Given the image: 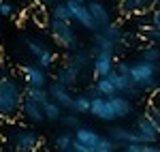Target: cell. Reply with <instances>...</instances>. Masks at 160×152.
I'll return each instance as SVG.
<instances>
[{"instance_id": "e0dca14e", "label": "cell", "mask_w": 160, "mask_h": 152, "mask_svg": "<svg viewBox=\"0 0 160 152\" xmlns=\"http://www.w3.org/2000/svg\"><path fill=\"white\" fill-rule=\"evenodd\" d=\"M100 137H102V135H100V133H96L94 128H90V127H79L77 131H75V139L81 141L83 146H88L92 152H94V148L98 146Z\"/></svg>"}, {"instance_id": "4dcf8cb0", "label": "cell", "mask_w": 160, "mask_h": 152, "mask_svg": "<svg viewBox=\"0 0 160 152\" xmlns=\"http://www.w3.org/2000/svg\"><path fill=\"white\" fill-rule=\"evenodd\" d=\"M60 122L64 124V127H68V128H75V131L81 127V124H79V118H77L75 114H64L60 118Z\"/></svg>"}, {"instance_id": "d590c367", "label": "cell", "mask_w": 160, "mask_h": 152, "mask_svg": "<svg viewBox=\"0 0 160 152\" xmlns=\"http://www.w3.org/2000/svg\"><path fill=\"white\" fill-rule=\"evenodd\" d=\"M115 71H118L120 75H128V77H130V64H128V62H118Z\"/></svg>"}, {"instance_id": "5b68a950", "label": "cell", "mask_w": 160, "mask_h": 152, "mask_svg": "<svg viewBox=\"0 0 160 152\" xmlns=\"http://www.w3.org/2000/svg\"><path fill=\"white\" fill-rule=\"evenodd\" d=\"M24 43H26V47H28V51L32 54V58L37 60V66H41L43 71L45 69L49 71L53 60H56V54L47 47V43H43L38 39H24Z\"/></svg>"}, {"instance_id": "f35d334b", "label": "cell", "mask_w": 160, "mask_h": 152, "mask_svg": "<svg viewBox=\"0 0 160 152\" xmlns=\"http://www.w3.org/2000/svg\"><path fill=\"white\" fill-rule=\"evenodd\" d=\"M143 152H160V148H156V146H143Z\"/></svg>"}, {"instance_id": "836d02e7", "label": "cell", "mask_w": 160, "mask_h": 152, "mask_svg": "<svg viewBox=\"0 0 160 152\" xmlns=\"http://www.w3.org/2000/svg\"><path fill=\"white\" fill-rule=\"evenodd\" d=\"M149 26L156 28V30H160V7H156V9L152 11V15H149Z\"/></svg>"}, {"instance_id": "7c38bea8", "label": "cell", "mask_w": 160, "mask_h": 152, "mask_svg": "<svg viewBox=\"0 0 160 152\" xmlns=\"http://www.w3.org/2000/svg\"><path fill=\"white\" fill-rule=\"evenodd\" d=\"M135 131L141 135V139H143L145 146H149V144H154V141L158 139V131H156L154 122H152L145 114L139 116V120H137V124H135Z\"/></svg>"}, {"instance_id": "b9f144b4", "label": "cell", "mask_w": 160, "mask_h": 152, "mask_svg": "<svg viewBox=\"0 0 160 152\" xmlns=\"http://www.w3.org/2000/svg\"><path fill=\"white\" fill-rule=\"evenodd\" d=\"M34 152H51V150H47L45 146H41V148H37V150H34Z\"/></svg>"}, {"instance_id": "44dd1931", "label": "cell", "mask_w": 160, "mask_h": 152, "mask_svg": "<svg viewBox=\"0 0 160 152\" xmlns=\"http://www.w3.org/2000/svg\"><path fill=\"white\" fill-rule=\"evenodd\" d=\"M24 97H26V99H32V101H37V103H41V105L49 103V92H47L45 88L26 86V88H24Z\"/></svg>"}, {"instance_id": "cb8c5ba5", "label": "cell", "mask_w": 160, "mask_h": 152, "mask_svg": "<svg viewBox=\"0 0 160 152\" xmlns=\"http://www.w3.org/2000/svg\"><path fill=\"white\" fill-rule=\"evenodd\" d=\"M51 19H58V22H73V17H71V9H68L66 0H64V2H58V4H53V9H51Z\"/></svg>"}, {"instance_id": "ac0fdd59", "label": "cell", "mask_w": 160, "mask_h": 152, "mask_svg": "<svg viewBox=\"0 0 160 152\" xmlns=\"http://www.w3.org/2000/svg\"><path fill=\"white\" fill-rule=\"evenodd\" d=\"M109 105H111V109H113L115 120H118V118H126V116H130V112H132V103L128 101L126 97H122V94L111 97V99H109Z\"/></svg>"}, {"instance_id": "f546056e", "label": "cell", "mask_w": 160, "mask_h": 152, "mask_svg": "<svg viewBox=\"0 0 160 152\" xmlns=\"http://www.w3.org/2000/svg\"><path fill=\"white\" fill-rule=\"evenodd\" d=\"M143 60H148V62H152V64H160V47H156V45L145 47V51H143Z\"/></svg>"}, {"instance_id": "bcb514c9", "label": "cell", "mask_w": 160, "mask_h": 152, "mask_svg": "<svg viewBox=\"0 0 160 152\" xmlns=\"http://www.w3.org/2000/svg\"><path fill=\"white\" fill-rule=\"evenodd\" d=\"M71 152H73V150H71Z\"/></svg>"}, {"instance_id": "8fae6325", "label": "cell", "mask_w": 160, "mask_h": 152, "mask_svg": "<svg viewBox=\"0 0 160 152\" xmlns=\"http://www.w3.org/2000/svg\"><path fill=\"white\" fill-rule=\"evenodd\" d=\"M68 4V9H71V17H73V22H77V24H81L83 28H88V30H98L96 28V24H94V19H92V15H90V11H88V4H73V2H66Z\"/></svg>"}, {"instance_id": "30bf717a", "label": "cell", "mask_w": 160, "mask_h": 152, "mask_svg": "<svg viewBox=\"0 0 160 152\" xmlns=\"http://www.w3.org/2000/svg\"><path fill=\"white\" fill-rule=\"evenodd\" d=\"M88 11H90V15H92V19H94L98 30H102V28H107L111 24V13L102 2H98V0L88 2Z\"/></svg>"}, {"instance_id": "ffe728a7", "label": "cell", "mask_w": 160, "mask_h": 152, "mask_svg": "<svg viewBox=\"0 0 160 152\" xmlns=\"http://www.w3.org/2000/svg\"><path fill=\"white\" fill-rule=\"evenodd\" d=\"M90 105H92V99L88 94H77L73 99V105H71V114L81 116V114H90Z\"/></svg>"}, {"instance_id": "60d3db41", "label": "cell", "mask_w": 160, "mask_h": 152, "mask_svg": "<svg viewBox=\"0 0 160 152\" xmlns=\"http://www.w3.org/2000/svg\"><path fill=\"white\" fill-rule=\"evenodd\" d=\"M66 2H73V4H86V0H66Z\"/></svg>"}, {"instance_id": "4fadbf2b", "label": "cell", "mask_w": 160, "mask_h": 152, "mask_svg": "<svg viewBox=\"0 0 160 152\" xmlns=\"http://www.w3.org/2000/svg\"><path fill=\"white\" fill-rule=\"evenodd\" d=\"M22 116H24L28 122L32 124H38V122H45V112H43V105L32 99H26L24 97V103H22Z\"/></svg>"}, {"instance_id": "3957f363", "label": "cell", "mask_w": 160, "mask_h": 152, "mask_svg": "<svg viewBox=\"0 0 160 152\" xmlns=\"http://www.w3.org/2000/svg\"><path fill=\"white\" fill-rule=\"evenodd\" d=\"M11 144L15 152L17 150H28V152H34L37 148H41V135H38L34 128H26V127H19L17 131H13L11 135Z\"/></svg>"}, {"instance_id": "d6a6232c", "label": "cell", "mask_w": 160, "mask_h": 152, "mask_svg": "<svg viewBox=\"0 0 160 152\" xmlns=\"http://www.w3.org/2000/svg\"><path fill=\"white\" fill-rule=\"evenodd\" d=\"M148 107H152V109L160 112V88L152 92V97H149V105H148Z\"/></svg>"}, {"instance_id": "ee69618b", "label": "cell", "mask_w": 160, "mask_h": 152, "mask_svg": "<svg viewBox=\"0 0 160 152\" xmlns=\"http://www.w3.org/2000/svg\"><path fill=\"white\" fill-rule=\"evenodd\" d=\"M158 77H160V64H158Z\"/></svg>"}, {"instance_id": "7a4b0ae2", "label": "cell", "mask_w": 160, "mask_h": 152, "mask_svg": "<svg viewBox=\"0 0 160 152\" xmlns=\"http://www.w3.org/2000/svg\"><path fill=\"white\" fill-rule=\"evenodd\" d=\"M130 79L139 90L143 92H154L158 90V64H152L148 60H137L130 64Z\"/></svg>"}, {"instance_id": "e575fe53", "label": "cell", "mask_w": 160, "mask_h": 152, "mask_svg": "<svg viewBox=\"0 0 160 152\" xmlns=\"http://www.w3.org/2000/svg\"><path fill=\"white\" fill-rule=\"evenodd\" d=\"M13 11H15V7H13L11 2H7V0H2V2H0V15H4V17H11Z\"/></svg>"}, {"instance_id": "277c9868", "label": "cell", "mask_w": 160, "mask_h": 152, "mask_svg": "<svg viewBox=\"0 0 160 152\" xmlns=\"http://www.w3.org/2000/svg\"><path fill=\"white\" fill-rule=\"evenodd\" d=\"M49 32H51V37H53V41H56L60 47H73V50H79V47H77V34H75L71 22L51 19Z\"/></svg>"}, {"instance_id": "603a6c76", "label": "cell", "mask_w": 160, "mask_h": 152, "mask_svg": "<svg viewBox=\"0 0 160 152\" xmlns=\"http://www.w3.org/2000/svg\"><path fill=\"white\" fill-rule=\"evenodd\" d=\"M94 90H96V94H98V97H102V99H111V97H115V94H118V92H115V88H113V84L109 81V77L96 79Z\"/></svg>"}, {"instance_id": "8992f818", "label": "cell", "mask_w": 160, "mask_h": 152, "mask_svg": "<svg viewBox=\"0 0 160 152\" xmlns=\"http://www.w3.org/2000/svg\"><path fill=\"white\" fill-rule=\"evenodd\" d=\"M113 71H115L113 54L96 51V54H94V60H92V73H94V77H96V79H102V77H109Z\"/></svg>"}, {"instance_id": "1f68e13d", "label": "cell", "mask_w": 160, "mask_h": 152, "mask_svg": "<svg viewBox=\"0 0 160 152\" xmlns=\"http://www.w3.org/2000/svg\"><path fill=\"white\" fill-rule=\"evenodd\" d=\"M145 116H148L149 120L154 122V127H156V131H158V135H160V112H156V109H152V107H148V112H145Z\"/></svg>"}, {"instance_id": "7402d4cb", "label": "cell", "mask_w": 160, "mask_h": 152, "mask_svg": "<svg viewBox=\"0 0 160 152\" xmlns=\"http://www.w3.org/2000/svg\"><path fill=\"white\" fill-rule=\"evenodd\" d=\"M73 141H75V135L66 133V131H62V133H58V135L53 137V146H56V150H58V152H71Z\"/></svg>"}, {"instance_id": "7bdbcfd3", "label": "cell", "mask_w": 160, "mask_h": 152, "mask_svg": "<svg viewBox=\"0 0 160 152\" xmlns=\"http://www.w3.org/2000/svg\"><path fill=\"white\" fill-rule=\"evenodd\" d=\"M154 2H156V4H158V7H160V0H154Z\"/></svg>"}, {"instance_id": "74e56055", "label": "cell", "mask_w": 160, "mask_h": 152, "mask_svg": "<svg viewBox=\"0 0 160 152\" xmlns=\"http://www.w3.org/2000/svg\"><path fill=\"white\" fill-rule=\"evenodd\" d=\"M124 152H143V146L141 144H128V146H124Z\"/></svg>"}, {"instance_id": "d4e9b609", "label": "cell", "mask_w": 160, "mask_h": 152, "mask_svg": "<svg viewBox=\"0 0 160 152\" xmlns=\"http://www.w3.org/2000/svg\"><path fill=\"white\" fill-rule=\"evenodd\" d=\"M100 32H102L105 37L109 39L111 43H115L118 47L122 45V39H124V34H122V28H120V26H118V24H113V22H111V24L107 26V28H102Z\"/></svg>"}, {"instance_id": "8d00e7d4", "label": "cell", "mask_w": 160, "mask_h": 152, "mask_svg": "<svg viewBox=\"0 0 160 152\" xmlns=\"http://www.w3.org/2000/svg\"><path fill=\"white\" fill-rule=\"evenodd\" d=\"M71 150H73V152H92L90 148H88V146H83L81 141H77V139L73 141V148H71Z\"/></svg>"}, {"instance_id": "ab89813d", "label": "cell", "mask_w": 160, "mask_h": 152, "mask_svg": "<svg viewBox=\"0 0 160 152\" xmlns=\"http://www.w3.org/2000/svg\"><path fill=\"white\" fill-rule=\"evenodd\" d=\"M41 2H43V4H58L60 0H41Z\"/></svg>"}, {"instance_id": "6da1fadb", "label": "cell", "mask_w": 160, "mask_h": 152, "mask_svg": "<svg viewBox=\"0 0 160 152\" xmlns=\"http://www.w3.org/2000/svg\"><path fill=\"white\" fill-rule=\"evenodd\" d=\"M24 103V88L11 79L0 75V120H13L22 112Z\"/></svg>"}, {"instance_id": "484cf974", "label": "cell", "mask_w": 160, "mask_h": 152, "mask_svg": "<svg viewBox=\"0 0 160 152\" xmlns=\"http://www.w3.org/2000/svg\"><path fill=\"white\" fill-rule=\"evenodd\" d=\"M43 112H45V120H60L62 116H64L62 107L58 105V103H53L51 99H49V103L43 105Z\"/></svg>"}, {"instance_id": "5bb4252c", "label": "cell", "mask_w": 160, "mask_h": 152, "mask_svg": "<svg viewBox=\"0 0 160 152\" xmlns=\"http://www.w3.org/2000/svg\"><path fill=\"white\" fill-rule=\"evenodd\" d=\"M90 114L96 116L98 120H105V122H111L115 120L113 116V109L109 105V99H102V97H94L92 99V105H90Z\"/></svg>"}, {"instance_id": "9c48e42d", "label": "cell", "mask_w": 160, "mask_h": 152, "mask_svg": "<svg viewBox=\"0 0 160 152\" xmlns=\"http://www.w3.org/2000/svg\"><path fill=\"white\" fill-rule=\"evenodd\" d=\"M22 77H24L26 86L45 88V84H47V73L41 66H37V64H24L22 66Z\"/></svg>"}, {"instance_id": "f1b7e54d", "label": "cell", "mask_w": 160, "mask_h": 152, "mask_svg": "<svg viewBox=\"0 0 160 152\" xmlns=\"http://www.w3.org/2000/svg\"><path fill=\"white\" fill-rule=\"evenodd\" d=\"M94 152H118V144L111 137H100L98 146L94 148Z\"/></svg>"}, {"instance_id": "52a82bcc", "label": "cell", "mask_w": 160, "mask_h": 152, "mask_svg": "<svg viewBox=\"0 0 160 152\" xmlns=\"http://www.w3.org/2000/svg\"><path fill=\"white\" fill-rule=\"evenodd\" d=\"M109 137L115 144H124V146H128V144H141V146H145L143 139H141V135L132 127H111Z\"/></svg>"}, {"instance_id": "2e32d148", "label": "cell", "mask_w": 160, "mask_h": 152, "mask_svg": "<svg viewBox=\"0 0 160 152\" xmlns=\"http://www.w3.org/2000/svg\"><path fill=\"white\" fill-rule=\"evenodd\" d=\"M156 2L154 0H120V11L122 15H137V13H145L154 9Z\"/></svg>"}, {"instance_id": "f6af8a7d", "label": "cell", "mask_w": 160, "mask_h": 152, "mask_svg": "<svg viewBox=\"0 0 160 152\" xmlns=\"http://www.w3.org/2000/svg\"><path fill=\"white\" fill-rule=\"evenodd\" d=\"M17 152H28V150H17Z\"/></svg>"}, {"instance_id": "ba28073f", "label": "cell", "mask_w": 160, "mask_h": 152, "mask_svg": "<svg viewBox=\"0 0 160 152\" xmlns=\"http://www.w3.org/2000/svg\"><path fill=\"white\" fill-rule=\"evenodd\" d=\"M92 60H94V56H92V51L90 50H75L68 58H66V64L68 66H73L75 71L81 75V73H86L88 69H92Z\"/></svg>"}, {"instance_id": "4316f807", "label": "cell", "mask_w": 160, "mask_h": 152, "mask_svg": "<svg viewBox=\"0 0 160 152\" xmlns=\"http://www.w3.org/2000/svg\"><path fill=\"white\" fill-rule=\"evenodd\" d=\"M141 37L149 43H154L156 47H160V30L152 28V26H141Z\"/></svg>"}, {"instance_id": "9a60e30c", "label": "cell", "mask_w": 160, "mask_h": 152, "mask_svg": "<svg viewBox=\"0 0 160 152\" xmlns=\"http://www.w3.org/2000/svg\"><path fill=\"white\" fill-rule=\"evenodd\" d=\"M47 92H49V99L53 103H58L62 109H71L75 97L68 92V88H64V86H60V84L56 81V84H51V86H49V90H47Z\"/></svg>"}, {"instance_id": "d6986e66", "label": "cell", "mask_w": 160, "mask_h": 152, "mask_svg": "<svg viewBox=\"0 0 160 152\" xmlns=\"http://www.w3.org/2000/svg\"><path fill=\"white\" fill-rule=\"evenodd\" d=\"M77 77H79V73L75 71L73 66L64 64L60 71H58V75H56V81H58L60 86H64V88H71V86L77 84Z\"/></svg>"}, {"instance_id": "83f0119b", "label": "cell", "mask_w": 160, "mask_h": 152, "mask_svg": "<svg viewBox=\"0 0 160 152\" xmlns=\"http://www.w3.org/2000/svg\"><path fill=\"white\" fill-rule=\"evenodd\" d=\"M32 19H34L38 26H49L51 24L49 15H47V9H43L41 4H34V9H32Z\"/></svg>"}]
</instances>
